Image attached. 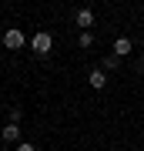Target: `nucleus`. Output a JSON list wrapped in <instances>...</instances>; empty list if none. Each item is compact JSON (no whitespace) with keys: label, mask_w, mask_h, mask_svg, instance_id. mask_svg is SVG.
<instances>
[{"label":"nucleus","mask_w":144,"mask_h":151,"mask_svg":"<svg viewBox=\"0 0 144 151\" xmlns=\"http://www.w3.org/2000/svg\"><path fill=\"white\" fill-rule=\"evenodd\" d=\"M30 47H34V50H37V54L44 57V54H50V47H54V37H50L47 30H37V34L30 37Z\"/></svg>","instance_id":"nucleus-1"},{"label":"nucleus","mask_w":144,"mask_h":151,"mask_svg":"<svg viewBox=\"0 0 144 151\" xmlns=\"http://www.w3.org/2000/svg\"><path fill=\"white\" fill-rule=\"evenodd\" d=\"M24 44H27V37H24V30H20V27H10V30L4 34V47H10V50H20Z\"/></svg>","instance_id":"nucleus-2"},{"label":"nucleus","mask_w":144,"mask_h":151,"mask_svg":"<svg viewBox=\"0 0 144 151\" xmlns=\"http://www.w3.org/2000/svg\"><path fill=\"white\" fill-rule=\"evenodd\" d=\"M0 141H4V145H20V124H4Z\"/></svg>","instance_id":"nucleus-3"},{"label":"nucleus","mask_w":144,"mask_h":151,"mask_svg":"<svg viewBox=\"0 0 144 151\" xmlns=\"http://www.w3.org/2000/svg\"><path fill=\"white\" fill-rule=\"evenodd\" d=\"M74 20H77V27H84V30H91V27H94V10H91V7H80Z\"/></svg>","instance_id":"nucleus-4"},{"label":"nucleus","mask_w":144,"mask_h":151,"mask_svg":"<svg viewBox=\"0 0 144 151\" xmlns=\"http://www.w3.org/2000/svg\"><path fill=\"white\" fill-rule=\"evenodd\" d=\"M131 47H134V44H131V37H117V40H114V57L131 54Z\"/></svg>","instance_id":"nucleus-5"},{"label":"nucleus","mask_w":144,"mask_h":151,"mask_svg":"<svg viewBox=\"0 0 144 151\" xmlns=\"http://www.w3.org/2000/svg\"><path fill=\"white\" fill-rule=\"evenodd\" d=\"M104 84H107L104 70H91V87H94V91H104Z\"/></svg>","instance_id":"nucleus-6"},{"label":"nucleus","mask_w":144,"mask_h":151,"mask_svg":"<svg viewBox=\"0 0 144 151\" xmlns=\"http://www.w3.org/2000/svg\"><path fill=\"white\" fill-rule=\"evenodd\" d=\"M117 64H121V57H114V54H107V57L101 60V70H117Z\"/></svg>","instance_id":"nucleus-7"},{"label":"nucleus","mask_w":144,"mask_h":151,"mask_svg":"<svg viewBox=\"0 0 144 151\" xmlns=\"http://www.w3.org/2000/svg\"><path fill=\"white\" fill-rule=\"evenodd\" d=\"M77 44H80V47H91V44H94V34H91V30H80Z\"/></svg>","instance_id":"nucleus-8"},{"label":"nucleus","mask_w":144,"mask_h":151,"mask_svg":"<svg viewBox=\"0 0 144 151\" xmlns=\"http://www.w3.org/2000/svg\"><path fill=\"white\" fill-rule=\"evenodd\" d=\"M20 118H24V111L20 108H10V121H7V124H20Z\"/></svg>","instance_id":"nucleus-9"},{"label":"nucleus","mask_w":144,"mask_h":151,"mask_svg":"<svg viewBox=\"0 0 144 151\" xmlns=\"http://www.w3.org/2000/svg\"><path fill=\"white\" fill-rule=\"evenodd\" d=\"M17 151H37L34 145H27V141H20V145H17Z\"/></svg>","instance_id":"nucleus-10"},{"label":"nucleus","mask_w":144,"mask_h":151,"mask_svg":"<svg viewBox=\"0 0 144 151\" xmlns=\"http://www.w3.org/2000/svg\"><path fill=\"white\" fill-rule=\"evenodd\" d=\"M141 67H144V64H141Z\"/></svg>","instance_id":"nucleus-11"}]
</instances>
